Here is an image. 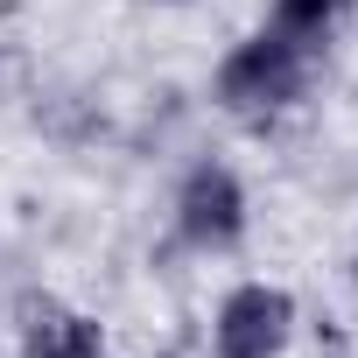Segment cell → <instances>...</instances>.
<instances>
[{
  "label": "cell",
  "mask_w": 358,
  "mask_h": 358,
  "mask_svg": "<svg viewBox=\"0 0 358 358\" xmlns=\"http://www.w3.org/2000/svg\"><path fill=\"white\" fill-rule=\"evenodd\" d=\"M316 85V57H302L295 43H281L274 29L239 36L218 64H211V106L239 127V134H274L281 120H295L309 106Z\"/></svg>",
  "instance_id": "6da1fadb"
},
{
  "label": "cell",
  "mask_w": 358,
  "mask_h": 358,
  "mask_svg": "<svg viewBox=\"0 0 358 358\" xmlns=\"http://www.w3.org/2000/svg\"><path fill=\"white\" fill-rule=\"evenodd\" d=\"M169 232L176 246H190V253H239L246 232H253V190H246V176L218 155L190 162L183 176H176V190H169Z\"/></svg>",
  "instance_id": "7a4b0ae2"
},
{
  "label": "cell",
  "mask_w": 358,
  "mask_h": 358,
  "mask_svg": "<svg viewBox=\"0 0 358 358\" xmlns=\"http://www.w3.org/2000/svg\"><path fill=\"white\" fill-rule=\"evenodd\" d=\"M302 330V302L288 281H232L211 309V358H288Z\"/></svg>",
  "instance_id": "3957f363"
},
{
  "label": "cell",
  "mask_w": 358,
  "mask_h": 358,
  "mask_svg": "<svg viewBox=\"0 0 358 358\" xmlns=\"http://www.w3.org/2000/svg\"><path fill=\"white\" fill-rule=\"evenodd\" d=\"M15 358H113V337L92 309L64 302V295H22L15 316Z\"/></svg>",
  "instance_id": "277c9868"
},
{
  "label": "cell",
  "mask_w": 358,
  "mask_h": 358,
  "mask_svg": "<svg viewBox=\"0 0 358 358\" xmlns=\"http://www.w3.org/2000/svg\"><path fill=\"white\" fill-rule=\"evenodd\" d=\"M344 22H351V0H267V15H260V29H274L281 43H295L316 64L330 57Z\"/></svg>",
  "instance_id": "5b68a950"
},
{
  "label": "cell",
  "mask_w": 358,
  "mask_h": 358,
  "mask_svg": "<svg viewBox=\"0 0 358 358\" xmlns=\"http://www.w3.org/2000/svg\"><path fill=\"white\" fill-rule=\"evenodd\" d=\"M176 8H183V0H176Z\"/></svg>",
  "instance_id": "8992f818"
},
{
  "label": "cell",
  "mask_w": 358,
  "mask_h": 358,
  "mask_svg": "<svg viewBox=\"0 0 358 358\" xmlns=\"http://www.w3.org/2000/svg\"><path fill=\"white\" fill-rule=\"evenodd\" d=\"M351 8H358V0H351Z\"/></svg>",
  "instance_id": "52a82bcc"
}]
</instances>
